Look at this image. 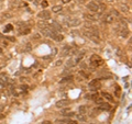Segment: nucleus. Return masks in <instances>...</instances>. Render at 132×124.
Instances as JSON below:
<instances>
[{
	"instance_id": "nucleus-25",
	"label": "nucleus",
	"mask_w": 132,
	"mask_h": 124,
	"mask_svg": "<svg viewBox=\"0 0 132 124\" xmlns=\"http://www.w3.org/2000/svg\"><path fill=\"white\" fill-rule=\"evenodd\" d=\"M98 7H99V10H101L102 12H104L105 10H106V8H107V7H106V5H105V3H100V5H98Z\"/></svg>"
},
{
	"instance_id": "nucleus-21",
	"label": "nucleus",
	"mask_w": 132,
	"mask_h": 124,
	"mask_svg": "<svg viewBox=\"0 0 132 124\" xmlns=\"http://www.w3.org/2000/svg\"><path fill=\"white\" fill-rule=\"evenodd\" d=\"M94 101L97 103V104H101V103L104 102V99H102V97H97V98H96Z\"/></svg>"
},
{
	"instance_id": "nucleus-15",
	"label": "nucleus",
	"mask_w": 132,
	"mask_h": 124,
	"mask_svg": "<svg viewBox=\"0 0 132 124\" xmlns=\"http://www.w3.org/2000/svg\"><path fill=\"white\" fill-rule=\"evenodd\" d=\"M22 6H25V3L22 1V0H15L13 2V7H22Z\"/></svg>"
},
{
	"instance_id": "nucleus-23",
	"label": "nucleus",
	"mask_w": 132,
	"mask_h": 124,
	"mask_svg": "<svg viewBox=\"0 0 132 124\" xmlns=\"http://www.w3.org/2000/svg\"><path fill=\"white\" fill-rule=\"evenodd\" d=\"M61 122H63V123H66V124H76V122L72 121V120H68V119H66V120H62Z\"/></svg>"
},
{
	"instance_id": "nucleus-10",
	"label": "nucleus",
	"mask_w": 132,
	"mask_h": 124,
	"mask_svg": "<svg viewBox=\"0 0 132 124\" xmlns=\"http://www.w3.org/2000/svg\"><path fill=\"white\" fill-rule=\"evenodd\" d=\"M120 35L122 36V38H128L129 34H130V32H129V30L125 28V26H122V28L120 29Z\"/></svg>"
},
{
	"instance_id": "nucleus-20",
	"label": "nucleus",
	"mask_w": 132,
	"mask_h": 124,
	"mask_svg": "<svg viewBox=\"0 0 132 124\" xmlns=\"http://www.w3.org/2000/svg\"><path fill=\"white\" fill-rule=\"evenodd\" d=\"M69 52H71V46H64V48H63V55L69 54Z\"/></svg>"
},
{
	"instance_id": "nucleus-17",
	"label": "nucleus",
	"mask_w": 132,
	"mask_h": 124,
	"mask_svg": "<svg viewBox=\"0 0 132 124\" xmlns=\"http://www.w3.org/2000/svg\"><path fill=\"white\" fill-rule=\"evenodd\" d=\"M38 25H39V28H41V29H43V28H46L48 24L46 23L44 20H42V21H39V23H38Z\"/></svg>"
},
{
	"instance_id": "nucleus-6",
	"label": "nucleus",
	"mask_w": 132,
	"mask_h": 124,
	"mask_svg": "<svg viewBox=\"0 0 132 124\" xmlns=\"http://www.w3.org/2000/svg\"><path fill=\"white\" fill-rule=\"evenodd\" d=\"M88 86H89V88H90V90H98L101 87V83L99 81V79H94L92 81L89 82Z\"/></svg>"
},
{
	"instance_id": "nucleus-4",
	"label": "nucleus",
	"mask_w": 132,
	"mask_h": 124,
	"mask_svg": "<svg viewBox=\"0 0 132 124\" xmlns=\"http://www.w3.org/2000/svg\"><path fill=\"white\" fill-rule=\"evenodd\" d=\"M84 35L86 38H88L89 40H91V41H94L96 43H99V36L97 34H94L92 32L90 31H84Z\"/></svg>"
},
{
	"instance_id": "nucleus-33",
	"label": "nucleus",
	"mask_w": 132,
	"mask_h": 124,
	"mask_svg": "<svg viewBox=\"0 0 132 124\" xmlns=\"http://www.w3.org/2000/svg\"><path fill=\"white\" fill-rule=\"evenodd\" d=\"M79 111H80V112H85L86 111V109H85V107H79Z\"/></svg>"
},
{
	"instance_id": "nucleus-24",
	"label": "nucleus",
	"mask_w": 132,
	"mask_h": 124,
	"mask_svg": "<svg viewBox=\"0 0 132 124\" xmlns=\"http://www.w3.org/2000/svg\"><path fill=\"white\" fill-rule=\"evenodd\" d=\"M101 104H102V103H101ZM99 109H100V110H109V109H110V105L106 103V104H102V107H100Z\"/></svg>"
},
{
	"instance_id": "nucleus-27",
	"label": "nucleus",
	"mask_w": 132,
	"mask_h": 124,
	"mask_svg": "<svg viewBox=\"0 0 132 124\" xmlns=\"http://www.w3.org/2000/svg\"><path fill=\"white\" fill-rule=\"evenodd\" d=\"M110 14H111L112 16H113V15H114V16H119V12L117 11V10L112 9V10H111V13H110Z\"/></svg>"
},
{
	"instance_id": "nucleus-39",
	"label": "nucleus",
	"mask_w": 132,
	"mask_h": 124,
	"mask_svg": "<svg viewBox=\"0 0 132 124\" xmlns=\"http://www.w3.org/2000/svg\"><path fill=\"white\" fill-rule=\"evenodd\" d=\"M107 1H108V2H113L114 0H107Z\"/></svg>"
},
{
	"instance_id": "nucleus-42",
	"label": "nucleus",
	"mask_w": 132,
	"mask_h": 124,
	"mask_svg": "<svg viewBox=\"0 0 132 124\" xmlns=\"http://www.w3.org/2000/svg\"><path fill=\"white\" fill-rule=\"evenodd\" d=\"M28 1H32V0H28Z\"/></svg>"
},
{
	"instance_id": "nucleus-7",
	"label": "nucleus",
	"mask_w": 132,
	"mask_h": 124,
	"mask_svg": "<svg viewBox=\"0 0 132 124\" xmlns=\"http://www.w3.org/2000/svg\"><path fill=\"white\" fill-rule=\"evenodd\" d=\"M69 104V100L67 99H62V100H58L57 102H56V108H64V107L68 105Z\"/></svg>"
},
{
	"instance_id": "nucleus-16",
	"label": "nucleus",
	"mask_w": 132,
	"mask_h": 124,
	"mask_svg": "<svg viewBox=\"0 0 132 124\" xmlns=\"http://www.w3.org/2000/svg\"><path fill=\"white\" fill-rule=\"evenodd\" d=\"M62 6H54V7H53V8H52V11L53 12H61L62 11Z\"/></svg>"
},
{
	"instance_id": "nucleus-1",
	"label": "nucleus",
	"mask_w": 132,
	"mask_h": 124,
	"mask_svg": "<svg viewBox=\"0 0 132 124\" xmlns=\"http://www.w3.org/2000/svg\"><path fill=\"white\" fill-rule=\"evenodd\" d=\"M90 64H91V66H94V67H99L104 64V61H102L98 55L95 54L90 57Z\"/></svg>"
},
{
	"instance_id": "nucleus-2",
	"label": "nucleus",
	"mask_w": 132,
	"mask_h": 124,
	"mask_svg": "<svg viewBox=\"0 0 132 124\" xmlns=\"http://www.w3.org/2000/svg\"><path fill=\"white\" fill-rule=\"evenodd\" d=\"M66 24H67L68 26H73V28H75V26H78L79 24H80V20L77 19V18H69L66 20Z\"/></svg>"
},
{
	"instance_id": "nucleus-22",
	"label": "nucleus",
	"mask_w": 132,
	"mask_h": 124,
	"mask_svg": "<svg viewBox=\"0 0 132 124\" xmlns=\"http://www.w3.org/2000/svg\"><path fill=\"white\" fill-rule=\"evenodd\" d=\"M73 79V76H67V77H64V78L62 79L61 82H65V81H71V80Z\"/></svg>"
},
{
	"instance_id": "nucleus-19",
	"label": "nucleus",
	"mask_w": 132,
	"mask_h": 124,
	"mask_svg": "<svg viewBox=\"0 0 132 124\" xmlns=\"http://www.w3.org/2000/svg\"><path fill=\"white\" fill-rule=\"evenodd\" d=\"M76 64H75V61L74 59H68L67 62H66V66L67 67H73V66H75Z\"/></svg>"
},
{
	"instance_id": "nucleus-36",
	"label": "nucleus",
	"mask_w": 132,
	"mask_h": 124,
	"mask_svg": "<svg viewBox=\"0 0 132 124\" xmlns=\"http://www.w3.org/2000/svg\"><path fill=\"white\" fill-rule=\"evenodd\" d=\"M41 1H42V0H35V1H34V3H35V5H39V3L41 2Z\"/></svg>"
},
{
	"instance_id": "nucleus-3",
	"label": "nucleus",
	"mask_w": 132,
	"mask_h": 124,
	"mask_svg": "<svg viewBox=\"0 0 132 124\" xmlns=\"http://www.w3.org/2000/svg\"><path fill=\"white\" fill-rule=\"evenodd\" d=\"M38 16L41 20H44V21H46V20L51 19V12H50L48 10H42L41 12L38 13Z\"/></svg>"
},
{
	"instance_id": "nucleus-9",
	"label": "nucleus",
	"mask_w": 132,
	"mask_h": 124,
	"mask_svg": "<svg viewBox=\"0 0 132 124\" xmlns=\"http://www.w3.org/2000/svg\"><path fill=\"white\" fill-rule=\"evenodd\" d=\"M9 81V78L8 76L5 75V74H0V86H5L7 85Z\"/></svg>"
},
{
	"instance_id": "nucleus-11",
	"label": "nucleus",
	"mask_w": 132,
	"mask_h": 124,
	"mask_svg": "<svg viewBox=\"0 0 132 124\" xmlns=\"http://www.w3.org/2000/svg\"><path fill=\"white\" fill-rule=\"evenodd\" d=\"M113 20H114V18L110 14V13H109V14H107L104 19H102V21H104L105 23H107V24H110V23L113 22Z\"/></svg>"
},
{
	"instance_id": "nucleus-12",
	"label": "nucleus",
	"mask_w": 132,
	"mask_h": 124,
	"mask_svg": "<svg viewBox=\"0 0 132 124\" xmlns=\"http://www.w3.org/2000/svg\"><path fill=\"white\" fill-rule=\"evenodd\" d=\"M50 26H51V28L54 30V31H56V32H57V31H62V26L59 25L57 22H52V24L50 25Z\"/></svg>"
},
{
	"instance_id": "nucleus-18",
	"label": "nucleus",
	"mask_w": 132,
	"mask_h": 124,
	"mask_svg": "<svg viewBox=\"0 0 132 124\" xmlns=\"http://www.w3.org/2000/svg\"><path fill=\"white\" fill-rule=\"evenodd\" d=\"M101 96H104L107 100H110V101H112V96L110 95V93H108V92H102Z\"/></svg>"
},
{
	"instance_id": "nucleus-8",
	"label": "nucleus",
	"mask_w": 132,
	"mask_h": 124,
	"mask_svg": "<svg viewBox=\"0 0 132 124\" xmlns=\"http://www.w3.org/2000/svg\"><path fill=\"white\" fill-rule=\"evenodd\" d=\"M51 39H53L54 41H56V42H61V41H63V39H64V36H63L62 34H58L56 31H54L52 33V35L50 36Z\"/></svg>"
},
{
	"instance_id": "nucleus-5",
	"label": "nucleus",
	"mask_w": 132,
	"mask_h": 124,
	"mask_svg": "<svg viewBox=\"0 0 132 124\" xmlns=\"http://www.w3.org/2000/svg\"><path fill=\"white\" fill-rule=\"evenodd\" d=\"M87 9L89 10V11H91V12H94L96 13L99 10V7H98V2H96V1H90V2H88L87 3Z\"/></svg>"
},
{
	"instance_id": "nucleus-28",
	"label": "nucleus",
	"mask_w": 132,
	"mask_h": 124,
	"mask_svg": "<svg viewBox=\"0 0 132 124\" xmlns=\"http://www.w3.org/2000/svg\"><path fill=\"white\" fill-rule=\"evenodd\" d=\"M31 49H32V45L30 44V43H28V44H26V46H25V51L29 52V51H31Z\"/></svg>"
},
{
	"instance_id": "nucleus-29",
	"label": "nucleus",
	"mask_w": 132,
	"mask_h": 124,
	"mask_svg": "<svg viewBox=\"0 0 132 124\" xmlns=\"http://www.w3.org/2000/svg\"><path fill=\"white\" fill-rule=\"evenodd\" d=\"M41 5H42L43 8H45V7H47L48 3H47V1H45V0H42V1H41Z\"/></svg>"
},
{
	"instance_id": "nucleus-40",
	"label": "nucleus",
	"mask_w": 132,
	"mask_h": 124,
	"mask_svg": "<svg viewBox=\"0 0 132 124\" xmlns=\"http://www.w3.org/2000/svg\"><path fill=\"white\" fill-rule=\"evenodd\" d=\"M65 2H69V1H72V0H64Z\"/></svg>"
},
{
	"instance_id": "nucleus-41",
	"label": "nucleus",
	"mask_w": 132,
	"mask_h": 124,
	"mask_svg": "<svg viewBox=\"0 0 132 124\" xmlns=\"http://www.w3.org/2000/svg\"><path fill=\"white\" fill-rule=\"evenodd\" d=\"M1 53H2V49H1V48H0V54H1Z\"/></svg>"
},
{
	"instance_id": "nucleus-34",
	"label": "nucleus",
	"mask_w": 132,
	"mask_h": 124,
	"mask_svg": "<svg viewBox=\"0 0 132 124\" xmlns=\"http://www.w3.org/2000/svg\"><path fill=\"white\" fill-rule=\"evenodd\" d=\"M71 34H72L73 36H76V35L78 34V31H72V32H71Z\"/></svg>"
},
{
	"instance_id": "nucleus-35",
	"label": "nucleus",
	"mask_w": 132,
	"mask_h": 124,
	"mask_svg": "<svg viewBox=\"0 0 132 124\" xmlns=\"http://www.w3.org/2000/svg\"><path fill=\"white\" fill-rule=\"evenodd\" d=\"M3 109H5V107H3V105H0V114H1V112H2Z\"/></svg>"
},
{
	"instance_id": "nucleus-14",
	"label": "nucleus",
	"mask_w": 132,
	"mask_h": 124,
	"mask_svg": "<svg viewBox=\"0 0 132 124\" xmlns=\"http://www.w3.org/2000/svg\"><path fill=\"white\" fill-rule=\"evenodd\" d=\"M120 10L122 12L127 13V12L130 11V7H129L128 5H120Z\"/></svg>"
},
{
	"instance_id": "nucleus-37",
	"label": "nucleus",
	"mask_w": 132,
	"mask_h": 124,
	"mask_svg": "<svg viewBox=\"0 0 132 124\" xmlns=\"http://www.w3.org/2000/svg\"><path fill=\"white\" fill-rule=\"evenodd\" d=\"M61 64H62V61H58L57 63H56V65H57V66H58V65H61Z\"/></svg>"
},
{
	"instance_id": "nucleus-30",
	"label": "nucleus",
	"mask_w": 132,
	"mask_h": 124,
	"mask_svg": "<svg viewBox=\"0 0 132 124\" xmlns=\"http://www.w3.org/2000/svg\"><path fill=\"white\" fill-rule=\"evenodd\" d=\"M10 30H12V25L11 24H8V25H7V29L5 30V32H9Z\"/></svg>"
},
{
	"instance_id": "nucleus-38",
	"label": "nucleus",
	"mask_w": 132,
	"mask_h": 124,
	"mask_svg": "<svg viewBox=\"0 0 132 124\" xmlns=\"http://www.w3.org/2000/svg\"><path fill=\"white\" fill-rule=\"evenodd\" d=\"M43 124H51V122H50V121H48V122L45 121V122H43Z\"/></svg>"
},
{
	"instance_id": "nucleus-32",
	"label": "nucleus",
	"mask_w": 132,
	"mask_h": 124,
	"mask_svg": "<svg viewBox=\"0 0 132 124\" xmlns=\"http://www.w3.org/2000/svg\"><path fill=\"white\" fill-rule=\"evenodd\" d=\"M3 18L5 19H10L11 18V14H10V13H5V14H3Z\"/></svg>"
},
{
	"instance_id": "nucleus-31",
	"label": "nucleus",
	"mask_w": 132,
	"mask_h": 124,
	"mask_svg": "<svg viewBox=\"0 0 132 124\" xmlns=\"http://www.w3.org/2000/svg\"><path fill=\"white\" fill-rule=\"evenodd\" d=\"M32 38L34 39V40H38V39H41V35H40L39 33H36V34H34V35L32 36Z\"/></svg>"
},
{
	"instance_id": "nucleus-13",
	"label": "nucleus",
	"mask_w": 132,
	"mask_h": 124,
	"mask_svg": "<svg viewBox=\"0 0 132 124\" xmlns=\"http://www.w3.org/2000/svg\"><path fill=\"white\" fill-rule=\"evenodd\" d=\"M85 18H87L88 20H90V21H97V20L99 19V15L97 14H85Z\"/></svg>"
},
{
	"instance_id": "nucleus-26",
	"label": "nucleus",
	"mask_w": 132,
	"mask_h": 124,
	"mask_svg": "<svg viewBox=\"0 0 132 124\" xmlns=\"http://www.w3.org/2000/svg\"><path fill=\"white\" fill-rule=\"evenodd\" d=\"M26 89H28V86H25V85H23V86H21V87H19V91H20V92L25 91Z\"/></svg>"
}]
</instances>
